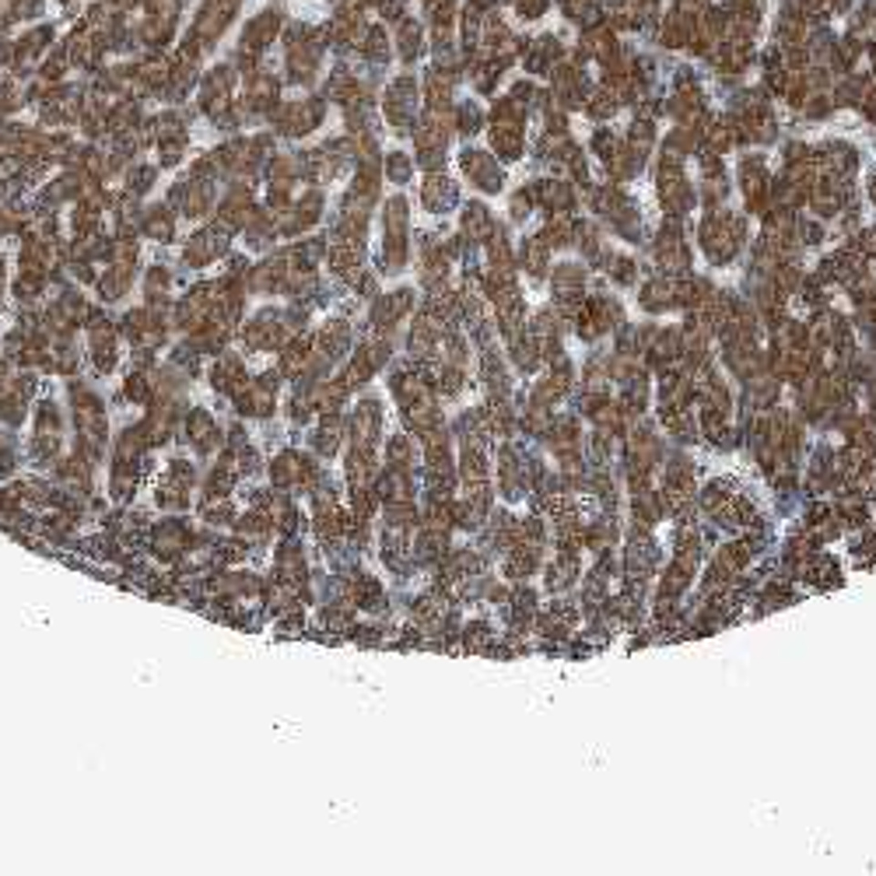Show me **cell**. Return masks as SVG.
I'll use <instances>...</instances> for the list:
<instances>
[{
  "mask_svg": "<svg viewBox=\"0 0 876 876\" xmlns=\"http://www.w3.org/2000/svg\"><path fill=\"white\" fill-rule=\"evenodd\" d=\"M70 397H74V417H77V449H85V459H91L109 442V417H106L102 400L85 386L74 382Z\"/></svg>",
  "mask_w": 876,
  "mask_h": 876,
  "instance_id": "obj_1",
  "label": "cell"
},
{
  "mask_svg": "<svg viewBox=\"0 0 876 876\" xmlns=\"http://www.w3.org/2000/svg\"><path fill=\"white\" fill-rule=\"evenodd\" d=\"M270 477H273V488H281V491H288V488H309V491H315L319 470H315V463L309 456L288 449L281 452V456H273Z\"/></svg>",
  "mask_w": 876,
  "mask_h": 876,
  "instance_id": "obj_3",
  "label": "cell"
},
{
  "mask_svg": "<svg viewBox=\"0 0 876 876\" xmlns=\"http://www.w3.org/2000/svg\"><path fill=\"white\" fill-rule=\"evenodd\" d=\"M151 235H155V239H169V235H172V222H169V214H165V218H161V214H155V218H151Z\"/></svg>",
  "mask_w": 876,
  "mask_h": 876,
  "instance_id": "obj_18",
  "label": "cell"
},
{
  "mask_svg": "<svg viewBox=\"0 0 876 876\" xmlns=\"http://www.w3.org/2000/svg\"><path fill=\"white\" fill-rule=\"evenodd\" d=\"M201 516L207 519V522H232V505H228V498H222V495H207L203 498V505H201Z\"/></svg>",
  "mask_w": 876,
  "mask_h": 876,
  "instance_id": "obj_17",
  "label": "cell"
},
{
  "mask_svg": "<svg viewBox=\"0 0 876 876\" xmlns=\"http://www.w3.org/2000/svg\"><path fill=\"white\" fill-rule=\"evenodd\" d=\"M91 334H88V351H91V361H95V368L98 372H113L116 368V358H119V347H116V330L102 319V315L95 313L91 315Z\"/></svg>",
  "mask_w": 876,
  "mask_h": 876,
  "instance_id": "obj_7",
  "label": "cell"
},
{
  "mask_svg": "<svg viewBox=\"0 0 876 876\" xmlns=\"http://www.w3.org/2000/svg\"><path fill=\"white\" fill-rule=\"evenodd\" d=\"M347 340H351V326H347L344 319H330V323L319 330V337H315V355L326 361L340 358L344 347H347Z\"/></svg>",
  "mask_w": 876,
  "mask_h": 876,
  "instance_id": "obj_13",
  "label": "cell"
},
{
  "mask_svg": "<svg viewBox=\"0 0 876 876\" xmlns=\"http://www.w3.org/2000/svg\"><path fill=\"white\" fill-rule=\"evenodd\" d=\"M246 368H242V358H235V355H222V358L214 361V368H211V382H214V389L218 393H228V397H235L242 386H246Z\"/></svg>",
  "mask_w": 876,
  "mask_h": 876,
  "instance_id": "obj_11",
  "label": "cell"
},
{
  "mask_svg": "<svg viewBox=\"0 0 876 876\" xmlns=\"http://www.w3.org/2000/svg\"><path fill=\"white\" fill-rule=\"evenodd\" d=\"M127 337L134 340L137 347H144V351L161 347L165 337H169L165 309H155V305H148V309H130V313H127Z\"/></svg>",
  "mask_w": 876,
  "mask_h": 876,
  "instance_id": "obj_4",
  "label": "cell"
},
{
  "mask_svg": "<svg viewBox=\"0 0 876 876\" xmlns=\"http://www.w3.org/2000/svg\"><path fill=\"white\" fill-rule=\"evenodd\" d=\"M235 530H239V540H242V543H263V540L270 537V530H273V519H270V512H263V509H252L246 516H239Z\"/></svg>",
  "mask_w": 876,
  "mask_h": 876,
  "instance_id": "obj_15",
  "label": "cell"
},
{
  "mask_svg": "<svg viewBox=\"0 0 876 876\" xmlns=\"http://www.w3.org/2000/svg\"><path fill=\"white\" fill-rule=\"evenodd\" d=\"M313 351L315 347L309 340H292L288 347H281V376H288V379L305 376L313 365Z\"/></svg>",
  "mask_w": 876,
  "mask_h": 876,
  "instance_id": "obj_14",
  "label": "cell"
},
{
  "mask_svg": "<svg viewBox=\"0 0 876 876\" xmlns=\"http://www.w3.org/2000/svg\"><path fill=\"white\" fill-rule=\"evenodd\" d=\"M382 428V407L379 400H361V407L355 410V421H351V438L358 449H372L376 438H379Z\"/></svg>",
  "mask_w": 876,
  "mask_h": 876,
  "instance_id": "obj_10",
  "label": "cell"
},
{
  "mask_svg": "<svg viewBox=\"0 0 876 876\" xmlns=\"http://www.w3.org/2000/svg\"><path fill=\"white\" fill-rule=\"evenodd\" d=\"M277 386H281L277 372H263L256 379H246V386L235 393V404L249 417H270L273 404H277Z\"/></svg>",
  "mask_w": 876,
  "mask_h": 876,
  "instance_id": "obj_5",
  "label": "cell"
},
{
  "mask_svg": "<svg viewBox=\"0 0 876 876\" xmlns=\"http://www.w3.org/2000/svg\"><path fill=\"white\" fill-rule=\"evenodd\" d=\"M186 547H190V530L182 526L180 519H165V522H158L155 533H151V551H155L158 558L172 562V558H180Z\"/></svg>",
  "mask_w": 876,
  "mask_h": 876,
  "instance_id": "obj_9",
  "label": "cell"
},
{
  "mask_svg": "<svg viewBox=\"0 0 876 876\" xmlns=\"http://www.w3.org/2000/svg\"><path fill=\"white\" fill-rule=\"evenodd\" d=\"M190 488H193V467L186 459H172L161 484H158V505L169 509V512L190 509Z\"/></svg>",
  "mask_w": 876,
  "mask_h": 876,
  "instance_id": "obj_6",
  "label": "cell"
},
{
  "mask_svg": "<svg viewBox=\"0 0 876 876\" xmlns=\"http://www.w3.org/2000/svg\"><path fill=\"white\" fill-rule=\"evenodd\" d=\"M186 438L193 442V449L201 452V456H211V452L222 446V428H218V421H214L207 410L193 407V410L186 414Z\"/></svg>",
  "mask_w": 876,
  "mask_h": 876,
  "instance_id": "obj_8",
  "label": "cell"
},
{
  "mask_svg": "<svg viewBox=\"0 0 876 876\" xmlns=\"http://www.w3.org/2000/svg\"><path fill=\"white\" fill-rule=\"evenodd\" d=\"M246 347L249 351H277L284 347L288 337H292V323H288V313L281 309H263L249 319L246 326Z\"/></svg>",
  "mask_w": 876,
  "mask_h": 876,
  "instance_id": "obj_2",
  "label": "cell"
},
{
  "mask_svg": "<svg viewBox=\"0 0 876 876\" xmlns=\"http://www.w3.org/2000/svg\"><path fill=\"white\" fill-rule=\"evenodd\" d=\"M277 579L302 593V585H305V551L298 543L277 547Z\"/></svg>",
  "mask_w": 876,
  "mask_h": 876,
  "instance_id": "obj_12",
  "label": "cell"
},
{
  "mask_svg": "<svg viewBox=\"0 0 876 876\" xmlns=\"http://www.w3.org/2000/svg\"><path fill=\"white\" fill-rule=\"evenodd\" d=\"M222 249H225V239H214V232H201V235L190 242V249H186V260H190L193 267H203V263H211Z\"/></svg>",
  "mask_w": 876,
  "mask_h": 876,
  "instance_id": "obj_16",
  "label": "cell"
}]
</instances>
